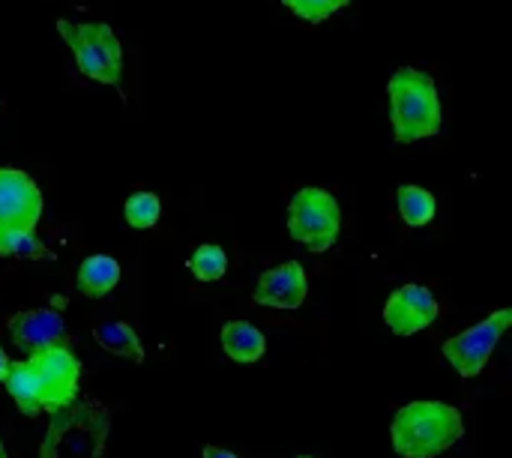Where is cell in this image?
Here are the masks:
<instances>
[{
	"label": "cell",
	"instance_id": "23",
	"mask_svg": "<svg viewBox=\"0 0 512 458\" xmlns=\"http://www.w3.org/2000/svg\"><path fill=\"white\" fill-rule=\"evenodd\" d=\"M300 458H312V456H300Z\"/></svg>",
	"mask_w": 512,
	"mask_h": 458
},
{
	"label": "cell",
	"instance_id": "11",
	"mask_svg": "<svg viewBox=\"0 0 512 458\" xmlns=\"http://www.w3.org/2000/svg\"><path fill=\"white\" fill-rule=\"evenodd\" d=\"M9 336L12 342L30 357L42 348L66 342V321L54 309H24L9 318Z\"/></svg>",
	"mask_w": 512,
	"mask_h": 458
},
{
	"label": "cell",
	"instance_id": "9",
	"mask_svg": "<svg viewBox=\"0 0 512 458\" xmlns=\"http://www.w3.org/2000/svg\"><path fill=\"white\" fill-rule=\"evenodd\" d=\"M438 300L426 285H402L384 306V321L396 336H414L438 321Z\"/></svg>",
	"mask_w": 512,
	"mask_h": 458
},
{
	"label": "cell",
	"instance_id": "20",
	"mask_svg": "<svg viewBox=\"0 0 512 458\" xmlns=\"http://www.w3.org/2000/svg\"><path fill=\"white\" fill-rule=\"evenodd\" d=\"M204 458H240V456H234L231 450H222V447H204Z\"/></svg>",
	"mask_w": 512,
	"mask_h": 458
},
{
	"label": "cell",
	"instance_id": "16",
	"mask_svg": "<svg viewBox=\"0 0 512 458\" xmlns=\"http://www.w3.org/2000/svg\"><path fill=\"white\" fill-rule=\"evenodd\" d=\"M396 201H399V216L405 219V225L411 228H426L435 213H438V201L429 189L423 186H399L396 192Z\"/></svg>",
	"mask_w": 512,
	"mask_h": 458
},
{
	"label": "cell",
	"instance_id": "10",
	"mask_svg": "<svg viewBox=\"0 0 512 458\" xmlns=\"http://www.w3.org/2000/svg\"><path fill=\"white\" fill-rule=\"evenodd\" d=\"M306 294H309V279L303 264L285 261L258 276L252 300L270 309H300L306 303Z\"/></svg>",
	"mask_w": 512,
	"mask_h": 458
},
{
	"label": "cell",
	"instance_id": "17",
	"mask_svg": "<svg viewBox=\"0 0 512 458\" xmlns=\"http://www.w3.org/2000/svg\"><path fill=\"white\" fill-rule=\"evenodd\" d=\"M189 270L198 282H216L228 273V255L216 243H201L189 258Z\"/></svg>",
	"mask_w": 512,
	"mask_h": 458
},
{
	"label": "cell",
	"instance_id": "1",
	"mask_svg": "<svg viewBox=\"0 0 512 458\" xmlns=\"http://www.w3.org/2000/svg\"><path fill=\"white\" fill-rule=\"evenodd\" d=\"M387 96H390L393 138L399 144H414L441 132L444 123L441 93L429 72L417 66H399L387 81Z\"/></svg>",
	"mask_w": 512,
	"mask_h": 458
},
{
	"label": "cell",
	"instance_id": "22",
	"mask_svg": "<svg viewBox=\"0 0 512 458\" xmlns=\"http://www.w3.org/2000/svg\"><path fill=\"white\" fill-rule=\"evenodd\" d=\"M0 458H9L6 456V450H3V444H0Z\"/></svg>",
	"mask_w": 512,
	"mask_h": 458
},
{
	"label": "cell",
	"instance_id": "14",
	"mask_svg": "<svg viewBox=\"0 0 512 458\" xmlns=\"http://www.w3.org/2000/svg\"><path fill=\"white\" fill-rule=\"evenodd\" d=\"M6 387V393L12 396L15 408L24 414V417H36L42 414V405H39V387H36V375H33V366L27 360H9V369H6V378L0 381Z\"/></svg>",
	"mask_w": 512,
	"mask_h": 458
},
{
	"label": "cell",
	"instance_id": "6",
	"mask_svg": "<svg viewBox=\"0 0 512 458\" xmlns=\"http://www.w3.org/2000/svg\"><path fill=\"white\" fill-rule=\"evenodd\" d=\"M342 231V210L339 201L321 186H303L294 192L288 204V234L291 240L303 243L309 252L321 255L333 249Z\"/></svg>",
	"mask_w": 512,
	"mask_h": 458
},
{
	"label": "cell",
	"instance_id": "13",
	"mask_svg": "<svg viewBox=\"0 0 512 458\" xmlns=\"http://www.w3.org/2000/svg\"><path fill=\"white\" fill-rule=\"evenodd\" d=\"M75 282H78L81 294L99 300V297H105V294H111L117 288V282H120V264L111 255H90V258L81 261Z\"/></svg>",
	"mask_w": 512,
	"mask_h": 458
},
{
	"label": "cell",
	"instance_id": "4",
	"mask_svg": "<svg viewBox=\"0 0 512 458\" xmlns=\"http://www.w3.org/2000/svg\"><path fill=\"white\" fill-rule=\"evenodd\" d=\"M42 207V192L30 174L0 168V255H42L36 240Z\"/></svg>",
	"mask_w": 512,
	"mask_h": 458
},
{
	"label": "cell",
	"instance_id": "2",
	"mask_svg": "<svg viewBox=\"0 0 512 458\" xmlns=\"http://www.w3.org/2000/svg\"><path fill=\"white\" fill-rule=\"evenodd\" d=\"M465 435L462 411L447 402H411L399 408L390 426L393 450L402 458H435Z\"/></svg>",
	"mask_w": 512,
	"mask_h": 458
},
{
	"label": "cell",
	"instance_id": "5",
	"mask_svg": "<svg viewBox=\"0 0 512 458\" xmlns=\"http://www.w3.org/2000/svg\"><path fill=\"white\" fill-rule=\"evenodd\" d=\"M57 30L69 45L75 66L90 81L120 90L123 81V45L105 21H66L57 18Z\"/></svg>",
	"mask_w": 512,
	"mask_h": 458
},
{
	"label": "cell",
	"instance_id": "15",
	"mask_svg": "<svg viewBox=\"0 0 512 458\" xmlns=\"http://www.w3.org/2000/svg\"><path fill=\"white\" fill-rule=\"evenodd\" d=\"M93 339L102 351L120 357V360H129V363H144V345L135 333V327H129L126 321H108V324H99L93 330Z\"/></svg>",
	"mask_w": 512,
	"mask_h": 458
},
{
	"label": "cell",
	"instance_id": "7",
	"mask_svg": "<svg viewBox=\"0 0 512 458\" xmlns=\"http://www.w3.org/2000/svg\"><path fill=\"white\" fill-rule=\"evenodd\" d=\"M39 387L42 414H54L78 399L81 390V360L66 348V342L42 348L27 357Z\"/></svg>",
	"mask_w": 512,
	"mask_h": 458
},
{
	"label": "cell",
	"instance_id": "12",
	"mask_svg": "<svg viewBox=\"0 0 512 458\" xmlns=\"http://www.w3.org/2000/svg\"><path fill=\"white\" fill-rule=\"evenodd\" d=\"M222 348L234 363H258L267 351V339L246 321H228L222 327Z\"/></svg>",
	"mask_w": 512,
	"mask_h": 458
},
{
	"label": "cell",
	"instance_id": "18",
	"mask_svg": "<svg viewBox=\"0 0 512 458\" xmlns=\"http://www.w3.org/2000/svg\"><path fill=\"white\" fill-rule=\"evenodd\" d=\"M159 213H162V204L153 192H135L126 198V207H123V216L132 228L138 231H147L159 222Z\"/></svg>",
	"mask_w": 512,
	"mask_h": 458
},
{
	"label": "cell",
	"instance_id": "3",
	"mask_svg": "<svg viewBox=\"0 0 512 458\" xmlns=\"http://www.w3.org/2000/svg\"><path fill=\"white\" fill-rule=\"evenodd\" d=\"M48 417L51 420L39 444V458H105L114 420L102 402L75 399Z\"/></svg>",
	"mask_w": 512,
	"mask_h": 458
},
{
	"label": "cell",
	"instance_id": "21",
	"mask_svg": "<svg viewBox=\"0 0 512 458\" xmlns=\"http://www.w3.org/2000/svg\"><path fill=\"white\" fill-rule=\"evenodd\" d=\"M6 369H9V357H6V351L0 348V381L6 378Z\"/></svg>",
	"mask_w": 512,
	"mask_h": 458
},
{
	"label": "cell",
	"instance_id": "8",
	"mask_svg": "<svg viewBox=\"0 0 512 458\" xmlns=\"http://www.w3.org/2000/svg\"><path fill=\"white\" fill-rule=\"evenodd\" d=\"M512 312L510 309H498L495 315H489L486 321H480L477 327L453 336L444 342V357L450 360V366L462 375V378H477L483 375V369L489 366V357L495 354L501 336L510 330Z\"/></svg>",
	"mask_w": 512,
	"mask_h": 458
},
{
	"label": "cell",
	"instance_id": "19",
	"mask_svg": "<svg viewBox=\"0 0 512 458\" xmlns=\"http://www.w3.org/2000/svg\"><path fill=\"white\" fill-rule=\"evenodd\" d=\"M285 9H291L297 18L309 21V24H321L330 15H336L339 9H345L351 0H282Z\"/></svg>",
	"mask_w": 512,
	"mask_h": 458
}]
</instances>
